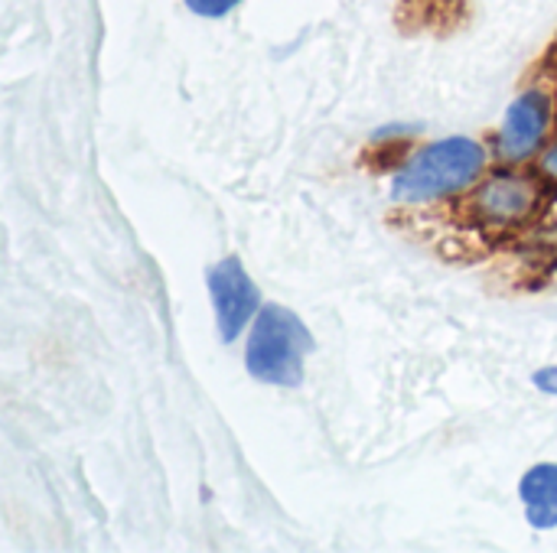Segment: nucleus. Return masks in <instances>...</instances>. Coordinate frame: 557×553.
Wrapping results in <instances>:
<instances>
[{"mask_svg": "<svg viewBox=\"0 0 557 553\" xmlns=\"http://www.w3.org/2000/svg\"><path fill=\"white\" fill-rule=\"evenodd\" d=\"M548 124H552V98L545 91H539V88L519 95L509 104L503 130H499V156L503 160L532 156L542 147Z\"/></svg>", "mask_w": 557, "mask_h": 553, "instance_id": "obj_4", "label": "nucleus"}, {"mask_svg": "<svg viewBox=\"0 0 557 553\" xmlns=\"http://www.w3.org/2000/svg\"><path fill=\"white\" fill-rule=\"evenodd\" d=\"M539 205V189L529 176L499 173L486 179L473 199L476 215L486 225H522Z\"/></svg>", "mask_w": 557, "mask_h": 553, "instance_id": "obj_5", "label": "nucleus"}, {"mask_svg": "<svg viewBox=\"0 0 557 553\" xmlns=\"http://www.w3.org/2000/svg\"><path fill=\"white\" fill-rule=\"evenodd\" d=\"M542 173H545L548 179H557V143L542 156Z\"/></svg>", "mask_w": 557, "mask_h": 553, "instance_id": "obj_8", "label": "nucleus"}, {"mask_svg": "<svg viewBox=\"0 0 557 553\" xmlns=\"http://www.w3.org/2000/svg\"><path fill=\"white\" fill-rule=\"evenodd\" d=\"M519 499L525 508V518L535 531L557 528V466L542 463L532 466L519 482Z\"/></svg>", "mask_w": 557, "mask_h": 553, "instance_id": "obj_6", "label": "nucleus"}, {"mask_svg": "<svg viewBox=\"0 0 557 553\" xmlns=\"http://www.w3.org/2000/svg\"><path fill=\"white\" fill-rule=\"evenodd\" d=\"M310 352H313V336L294 310L281 303H268L258 310L245 349V365L255 381L297 388L304 381Z\"/></svg>", "mask_w": 557, "mask_h": 553, "instance_id": "obj_2", "label": "nucleus"}, {"mask_svg": "<svg viewBox=\"0 0 557 553\" xmlns=\"http://www.w3.org/2000/svg\"><path fill=\"white\" fill-rule=\"evenodd\" d=\"M206 284H209L219 336L222 342H235L242 329L258 316L261 293L238 257H222L219 264H212L206 274Z\"/></svg>", "mask_w": 557, "mask_h": 553, "instance_id": "obj_3", "label": "nucleus"}, {"mask_svg": "<svg viewBox=\"0 0 557 553\" xmlns=\"http://www.w3.org/2000/svg\"><path fill=\"white\" fill-rule=\"evenodd\" d=\"M242 0H186V7L199 16H209V20H219L225 16L228 10H235Z\"/></svg>", "mask_w": 557, "mask_h": 553, "instance_id": "obj_7", "label": "nucleus"}, {"mask_svg": "<svg viewBox=\"0 0 557 553\" xmlns=\"http://www.w3.org/2000/svg\"><path fill=\"white\" fill-rule=\"evenodd\" d=\"M486 150L473 137H447L414 153L395 176L392 196L398 202H437L463 192L483 176Z\"/></svg>", "mask_w": 557, "mask_h": 553, "instance_id": "obj_1", "label": "nucleus"}]
</instances>
